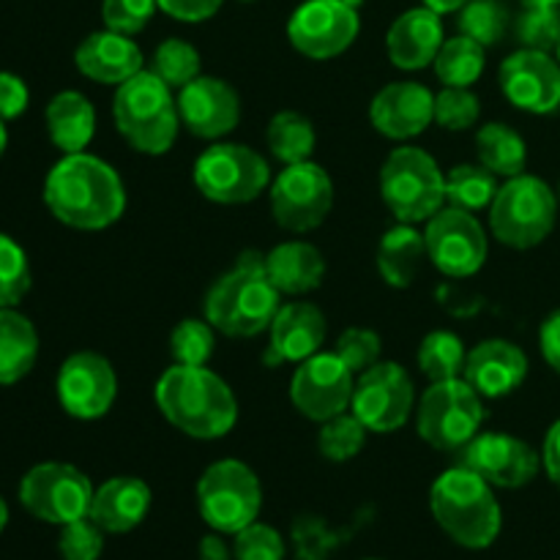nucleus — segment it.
I'll list each match as a JSON object with an SVG mask.
<instances>
[{
	"mask_svg": "<svg viewBox=\"0 0 560 560\" xmlns=\"http://www.w3.org/2000/svg\"><path fill=\"white\" fill-rule=\"evenodd\" d=\"M44 202L58 222L74 230H104L126 211L120 175L91 153H66L47 175Z\"/></svg>",
	"mask_w": 560,
	"mask_h": 560,
	"instance_id": "f257e3e1",
	"label": "nucleus"
},
{
	"mask_svg": "<svg viewBox=\"0 0 560 560\" xmlns=\"http://www.w3.org/2000/svg\"><path fill=\"white\" fill-rule=\"evenodd\" d=\"M156 405L175 430L195 441L224 438L238 421L233 388L208 366H170L156 383Z\"/></svg>",
	"mask_w": 560,
	"mask_h": 560,
	"instance_id": "f03ea898",
	"label": "nucleus"
},
{
	"mask_svg": "<svg viewBox=\"0 0 560 560\" xmlns=\"http://www.w3.org/2000/svg\"><path fill=\"white\" fill-rule=\"evenodd\" d=\"M279 290L268 279L266 255L244 252L206 295V320L233 339H252L268 331L279 312Z\"/></svg>",
	"mask_w": 560,
	"mask_h": 560,
	"instance_id": "7ed1b4c3",
	"label": "nucleus"
},
{
	"mask_svg": "<svg viewBox=\"0 0 560 560\" xmlns=\"http://www.w3.org/2000/svg\"><path fill=\"white\" fill-rule=\"evenodd\" d=\"M430 509L448 539L468 550H485L501 534L503 514L492 485L465 465L438 476L430 490Z\"/></svg>",
	"mask_w": 560,
	"mask_h": 560,
	"instance_id": "20e7f679",
	"label": "nucleus"
},
{
	"mask_svg": "<svg viewBox=\"0 0 560 560\" xmlns=\"http://www.w3.org/2000/svg\"><path fill=\"white\" fill-rule=\"evenodd\" d=\"M113 115L120 137L148 156L167 153L178 137V102L173 98V88L153 71H140L118 85Z\"/></svg>",
	"mask_w": 560,
	"mask_h": 560,
	"instance_id": "39448f33",
	"label": "nucleus"
},
{
	"mask_svg": "<svg viewBox=\"0 0 560 560\" xmlns=\"http://www.w3.org/2000/svg\"><path fill=\"white\" fill-rule=\"evenodd\" d=\"M381 195L399 222H430L446 206V175L424 148H394L381 170Z\"/></svg>",
	"mask_w": 560,
	"mask_h": 560,
	"instance_id": "423d86ee",
	"label": "nucleus"
},
{
	"mask_svg": "<svg viewBox=\"0 0 560 560\" xmlns=\"http://www.w3.org/2000/svg\"><path fill=\"white\" fill-rule=\"evenodd\" d=\"M558 195L536 175H514L498 189L490 206V228L512 249H534L552 233Z\"/></svg>",
	"mask_w": 560,
	"mask_h": 560,
	"instance_id": "0eeeda50",
	"label": "nucleus"
},
{
	"mask_svg": "<svg viewBox=\"0 0 560 560\" xmlns=\"http://www.w3.org/2000/svg\"><path fill=\"white\" fill-rule=\"evenodd\" d=\"M481 394L465 377L432 383L419 402V435L438 452H463L485 424Z\"/></svg>",
	"mask_w": 560,
	"mask_h": 560,
	"instance_id": "6e6552de",
	"label": "nucleus"
},
{
	"mask_svg": "<svg viewBox=\"0 0 560 560\" xmlns=\"http://www.w3.org/2000/svg\"><path fill=\"white\" fill-rule=\"evenodd\" d=\"M197 506L213 530L235 536L260 514V479L241 459H219L197 481Z\"/></svg>",
	"mask_w": 560,
	"mask_h": 560,
	"instance_id": "1a4fd4ad",
	"label": "nucleus"
},
{
	"mask_svg": "<svg viewBox=\"0 0 560 560\" xmlns=\"http://www.w3.org/2000/svg\"><path fill=\"white\" fill-rule=\"evenodd\" d=\"M195 184L211 202L244 206L266 191L271 184V170L255 148L241 142H217L195 162Z\"/></svg>",
	"mask_w": 560,
	"mask_h": 560,
	"instance_id": "9d476101",
	"label": "nucleus"
},
{
	"mask_svg": "<svg viewBox=\"0 0 560 560\" xmlns=\"http://www.w3.org/2000/svg\"><path fill=\"white\" fill-rule=\"evenodd\" d=\"M93 485L80 468L66 463H42L25 474L20 501L36 520L69 525L91 514Z\"/></svg>",
	"mask_w": 560,
	"mask_h": 560,
	"instance_id": "9b49d317",
	"label": "nucleus"
},
{
	"mask_svg": "<svg viewBox=\"0 0 560 560\" xmlns=\"http://www.w3.org/2000/svg\"><path fill=\"white\" fill-rule=\"evenodd\" d=\"M334 206V180L320 164H288L271 186L273 222L290 233L320 228Z\"/></svg>",
	"mask_w": 560,
	"mask_h": 560,
	"instance_id": "f8f14e48",
	"label": "nucleus"
},
{
	"mask_svg": "<svg viewBox=\"0 0 560 560\" xmlns=\"http://www.w3.org/2000/svg\"><path fill=\"white\" fill-rule=\"evenodd\" d=\"M413 399L416 388L405 366L397 361H377L355 381L350 410L359 416L366 430L383 435L408 424Z\"/></svg>",
	"mask_w": 560,
	"mask_h": 560,
	"instance_id": "ddd939ff",
	"label": "nucleus"
},
{
	"mask_svg": "<svg viewBox=\"0 0 560 560\" xmlns=\"http://www.w3.org/2000/svg\"><path fill=\"white\" fill-rule=\"evenodd\" d=\"M427 255L441 273L452 279L474 277L487 260V233L479 219L463 208H441L427 222Z\"/></svg>",
	"mask_w": 560,
	"mask_h": 560,
	"instance_id": "4468645a",
	"label": "nucleus"
},
{
	"mask_svg": "<svg viewBox=\"0 0 560 560\" xmlns=\"http://www.w3.org/2000/svg\"><path fill=\"white\" fill-rule=\"evenodd\" d=\"M359 9L345 0H306L288 22L290 44L312 60H331L355 42Z\"/></svg>",
	"mask_w": 560,
	"mask_h": 560,
	"instance_id": "2eb2a0df",
	"label": "nucleus"
},
{
	"mask_svg": "<svg viewBox=\"0 0 560 560\" xmlns=\"http://www.w3.org/2000/svg\"><path fill=\"white\" fill-rule=\"evenodd\" d=\"M353 372L337 353H315L301 361L290 381V399L312 421L348 413L353 402Z\"/></svg>",
	"mask_w": 560,
	"mask_h": 560,
	"instance_id": "dca6fc26",
	"label": "nucleus"
},
{
	"mask_svg": "<svg viewBox=\"0 0 560 560\" xmlns=\"http://www.w3.org/2000/svg\"><path fill=\"white\" fill-rule=\"evenodd\" d=\"M118 397V377L104 355L82 350L69 355L58 372V399L69 416L96 421L109 413Z\"/></svg>",
	"mask_w": 560,
	"mask_h": 560,
	"instance_id": "f3484780",
	"label": "nucleus"
},
{
	"mask_svg": "<svg viewBox=\"0 0 560 560\" xmlns=\"http://www.w3.org/2000/svg\"><path fill=\"white\" fill-rule=\"evenodd\" d=\"M474 474H479L487 485L501 490H520L530 485L541 468V457L520 438L506 432H487L476 435L463 448V463Z\"/></svg>",
	"mask_w": 560,
	"mask_h": 560,
	"instance_id": "a211bd4d",
	"label": "nucleus"
},
{
	"mask_svg": "<svg viewBox=\"0 0 560 560\" xmlns=\"http://www.w3.org/2000/svg\"><path fill=\"white\" fill-rule=\"evenodd\" d=\"M501 88L523 113H556L560 107V63L550 58V52L523 47L503 60Z\"/></svg>",
	"mask_w": 560,
	"mask_h": 560,
	"instance_id": "6ab92c4d",
	"label": "nucleus"
},
{
	"mask_svg": "<svg viewBox=\"0 0 560 560\" xmlns=\"http://www.w3.org/2000/svg\"><path fill=\"white\" fill-rule=\"evenodd\" d=\"M180 124L200 140H219L230 135L241 120V96L228 80L197 77L178 93Z\"/></svg>",
	"mask_w": 560,
	"mask_h": 560,
	"instance_id": "aec40b11",
	"label": "nucleus"
},
{
	"mask_svg": "<svg viewBox=\"0 0 560 560\" xmlns=\"http://www.w3.org/2000/svg\"><path fill=\"white\" fill-rule=\"evenodd\" d=\"M370 118L388 140H413L435 120V96L419 82H392L372 98Z\"/></svg>",
	"mask_w": 560,
	"mask_h": 560,
	"instance_id": "412c9836",
	"label": "nucleus"
},
{
	"mask_svg": "<svg viewBox=\"0 0 560 560\" xmlns=\"http://www.w3.org/2000/svg\"><path fill=\"white\" fill-rule=\"evenodd\" d=\"M268 334V366L301 364L310 355L320 353V345L326 342V315L310 301H293L279 306Z\"/></svg>",
	"mask_w": 560,
	"mask_h": 560,
	"instance_id": "4be33fe9",
	"label": "nucleus"
},
{
	"mask_svg": "<svg viewBox=\"0 0 560 560\" xmlns=\"http://www.w3.org/2000/svg\"><path fill=\"white\" fill-rule=\"evenodd\" d=\"M463 377L481 397H509L528 377V355L509 339H487L468 353Z\"/></svg>",
	"mask_w": 560,
	"mask_h": 560,
	"instance_id": "5701e85b",
	"label": "nucleus"
},
{
	"mask_svg": "<svg viewBox=\"0 0 560 560\" xmlns=\"http://www.w3.org/2000/svg\"><path fill=\"white\" fill-rule=\"evenodd\" d=\"M443 47V22L441 14L432 9H410L397 16L386 36L388 58L397 69L419 71L435 63Z\"/></svg>",
	"mask_w": 560,
	"mask_h": 560,
	"instance_id": "b1692460",
	"label": "nucleus"
},
{
	"mask_svg": "<svg viewBox=\"0 0 560 560\" xmlns=\"http://www.w3.org/2000/svg\"><path fill=\"white\" fill-rule=\"evenodd\" d=\"M74 63L88 80L102 82V85H124L126 80L142 71V52L129 36L107 27V31L91 33L77 47Z\"/></svg>",
	"mask_w": 560,
	"mask_h": 560,
	"instance_id": "393cba45",
	"label": "nucleus"
},
{
	"mask_svg": "<svg viewBox=\"0 0 560 560\" xmlns=\"http://www.w3.org/2000/svg\"><path fill=\"white\" fill-rule=\"evenodd\" d=\"M151 487L137 476H115L93 492L91 514L88 517L104 534H129L151 512Z\"/></svg>",
	"mask_w": 560,
	"mask_h": 560,
	"instance_id": "a878e982",
	"label": "nucleus"
},
{
	"mask_svg": "<svg viewBox=\"0 0 560 560\" xmlns=\"http://www.w3.org/2000/svg\"><path fill=\"white\" fill-rule=\"evenodd\" d=\"M266 271L279 293L306 295L323 284L326 260L320 249L306 241H284L266 255Z\"/></svg>",
	"mask_w": 560,
	"mask_h": 560,
	"instance_id": "bb28decb",
	"label": "nucleus"
},
{
	"mask_svg": "<svg viewBox=\"0 0 560 560\" xmlns=\"http://www.w3.org/2000/svg\"><path fill=\"white\" fill-rule=\"evenodd\" d=\"M427 238L416 230V224L399 222L397 228L386 230L377 246V271L383 282L392 288L405 290L416 282L421 266L427 260Z\"/></svg>",
	"mask_w": 560,
	"mask_h": 560,
	"instance_id": "cd10ccee",
	"label": "nucleus"
},
{
	"mask_svg": "<svg viewBox=\"0 0 560 560\" xmlns=\"http://www.w3.org/2000/svg\"><path fill=\"white\" fill-rule=\"evenodd\" d=\"M49 140L63 153L85 151L96 131V109L82 93L63 91L47 104Z\"/></svg>",
	"mask_w": 560,
	"mask_h": 560,
	"instance_id": "c85d7f7f",
	"label": "nucleus"
},
{
	"mask_svg": "<svg viewBox=\"0 0 560 560\" xmlns=\"http://www.w3.org/2000/svg\"><path fill=\"white\" fill-rule=\"evenodd\" d=\"M38 355V334L25 315L0 306V386L22 381Z\"/></svg>",
	"mask_w": 560,
	"mask_h": 560,
	"instance_id": "c756f323",
	"label": "nucleus"
},
{
	"mask_svg": "<svg viewBox=\"0 0 560 560\" xmlns=\"http://www.w3.org/2000/svg\"><path fill=\"white\" fill-rule=\"evenodd\" d=\"M476 156L498 178H514L525 173L528 162V148L520 131L506 124H487L476 135Z\"/></svg>",
	"mask_w": 560,
	"mask_h": 560,
	"instance_id": "7c9ffc66",
	"label": "nucleus"
},
{
	"mask_svg": "<svg viewBox=\"0 0 560 560\" xmlns=\"http://www.w3.org/2000/svg\"><path fill=\"white\" fill-rule=\"evenodd\" d=\"M268 148H271L273 159L282 162L284 167L288 164H299V162H310L312 151H315V126L306 115L295 113V109H282L271 118L266 131Z\"/></svg>",
	"mask_w": 560,
	"mask_h": 560,
	"instance_id": "2f4dec72",
	"label": "nucleus"
},
{
	"mask_svg": "<svg viewBox=\"0 0 560 560\" xmlns=\"http://www.w3.org/2000/svg\"><path fill=\"white\" fill-rule=\"evenodd\" d=\"M487 47L474 42L470 36H454L443 42L441 52L435 58V74L448 88H470L485 71Z\"/></svg>",
	"mask_w": 560,
	"mask_h": 560,
	"instance_id": "473e14b6",
	"label": "nucleus"
},
{
	"mask_svg": "<svg viewBox=\"0 0 560 560\" xmlns=\"http://www.w3.org/2000/svg\"><path fill=\"white\" fill-rule=\"evenodd\" d=\"M498 189V175L485 164H459L446 175V202L470 213L490 208Z\"/></svg>",
	"mask_w": 560,
	"mask_h": 560,
	"instance_id": "72a5a7b5",
	"label": "nucleus"
},
{
	"mask_svg": "<svg viewBox=\"0 0 560 560\" xmlns=\"http://www.w3.org/2000/svg\"><path fill=\"white\" fill-rule=\"evenodd\" d=\"M465 345L452 331H430L419 345V366L430 383L457 381L465 372Z\"/></svg>",
	"mask_w": 560,
	"mask_h": 560,
	"instance_id": "f704fd0d",
	"label": "nucleus"
},
{
	"mask_svg": "<svg viewBox=\"0 0 560 560\" xmlns=\"http://www.w3.org/2000/svg\"><path fill=\"white\" fill-rule=\"evenodd\" d=\"M366 427L361 424L359 416L339 413L334 419L323 421L320 432H317V448L331 463H348L355 454H361L366 443Z\"/></svg>",
	"mask_w": 560,
	"mask_h": 560,
	"instance_id": "c9c22d12",
	"label": "nucleus"
},
{
	"mask_svg": "<svg viewBox=\"0 0 560 560\" xmlns=\"http://www.w3.org/2000/svg\"><path fill=\"white\" fill-rule=\"evenodd\" d=\"M151 71L170 88H184L200 77V52L184 38H167L153 52Z\"/></svg>",
	"mask_w": 560,
	"mask_h": 560,
	"instance_id": "e433bc0d",
	"label": "nucleus"
},
{
	"mask_svg": "<svg viewBox=\"0 0 560 560\" xmlns=\"http://www.w3.org/2000/svg\"><path fill=\"white\" fill-rule=\"evenodd\" d=\"M350 528H331L320 517H299L293 523V545L299 560H328L339 545L350 539Z\"/></svg>",
	"mask_w": 560,
	"mask_h": 560,
	"instance_id": "4c0bfd02",
	"label": "nucleus"
},
{
	"mask_svg": "<svg viewBox=\"0 0 560 560\" xmlns=\"http://www.w3.org/2000/svg\"><path fill=\"white\" fill-rule=\"evenodd\" d=\"M459 11H463L459 14V31H463V36H470L481 47H492L506 33L509 11L498 0H468Z\"/></svg>",
	"mask_w": 560,
	"mask_h": 560,
	"instance_id": "58836bf2",
	"label": "nucleus"
},
{
	"mask_svg": "<svg viewBox=\"0 0 560 560\" xmlns=\"http://www.w3.org/2000/svg\"><path fill=\"white\" fill-rule=\"evenodd\" d=\"M217 328L208 320H180L170 337V353L180 366H206L217 348Z\"/></svg>",
	"mask_w": 560,
	"mask_h": 560,
	"instance_id": "ea45409f",
	"label": "nucleus"
},
{
	"mask_svg": "<svg viewBox=\"0 0 560 560\" xmlns=\"http://www.w3.org/2000/svg\"><path fill=\"white\" fill-rule=\"evenodd\" d=\"M31 290V266L16 241L0 233V306H14Z\"/></svg>",
	"mask_w": 560,
	"mask_h": 560,
	"instance_id": "a19ab883",
	"label": "nucleus"
},
{
	"mask_svg": "<svg viewBox=\"0 0 560 560\" xmlns=\"http://www.w3.org/2000/svg\"><path fill=\"white\" fill-rule=\"evenodd\" d=\"M481 102L470 88H448L435 96V120L448 131H465L479 120Z\"/></svg>",
	"mask_w": 560,
	"mask_h": 560,
	"instance_id": "79ce46f5",
	"label": "nucleus"
},
{
	"mask_svg": "<svg viewBox=\"0 0 560 560\" xmlns=\"http://www.w3.org/2000/svg\"><path fill=\"white\" fill-rule=\"evenodd\" d=\"M517 38L525 49L550 52L560 42V11L558 9H525L517 20Z\"/></svg>",
	"mask_w": 560,
	"mask_h": 560,
	"instance_id": "37998d69",
	"label": "nucleus"
},
{
	"mask_svg": "<svg viewBox=\"0 0 560 560\" xmlns=\"http://www.w3.org/2000/svg\"><path fill=\"white\" fill-rule=\"evenodd\" d=\"M334 353L350 366L353 375H361L366 372L370 366H375L381 361L383 353V342L375 331L370 328H348L342 331V337L337 339V350Z\"/></svg>",
	"mask_w": 560,
	"mask_h": 560,
	"instance_id": "c03bdc74",
	"label": "nucleus"
},
{
	"mask_svg": "<svg viewBox=\"0 0 560 560\" xmlns=\"http://www.w3.org/2000/svg\"><path fill=\"white\" fill-rule=\"evenodd\" d=\"M58 550L63 560H98L104 550V530L91 517L74 520L60 530Z\"/></svg>",
	"mask_w": 560,
	"mask_h": 560,
	"instance_id": "a18cd8bd",
	"label": "nucleus"
},
{
	"mask_svg": "<svg viewBox=\"0 0 560 560\" xmlns=\"http://www.w3.org/2000/svg\"><path fill=\"white\" fill-rule=\"evenodd\" d=\"M235 558L238 560H284V541L277 528L266 523H252L235 534Z\"/></svg>",
	"mask_w": 560,
	"mask_h": 560,
	"instance_id": "49530a36",
	"label": "nucleus"
},
{
	"mask_svg": "<svg viewBox=\"0 0 560 560\" xmlns=\"http://www.w3.org/2000/svg\"><path fill=\"white\" fill-rule=\"evenodd\" d=\"M156 5V0H104L102 20L109 31L135 36L151 22Z\"/></svg>",
	"mask_w": 560,
	"mask_h": 560,
	"instance_id": "de8ad7c7",
	"label": "nucleus"
},
{
	"mask_svg": "<svg viewBox=\"0 0 560 560\" xmlns=\"http://www.w3.org/2000/svg\"><path fill=\"white\" fill-rule=\"evenodd\" d=\"M156 3L164 14L175 16L180 22L211 20L222 9V0H156Z\"/></svg>",
	"mask_w": 560,
	"mask_h": 560,
	"instance_id": "09e8293b",
	"label": "nucleus"
},
{
	"mask_svg": "<svg viewBox=\"0 0 560 560\" xmlns=\"http://www.w3.org/2000/svg\"><path fill=\"white\" fill-rule=\"evenodd\" d=\"M27 85L16 74L0 71V118L11 120L25 113Z\"/></svg>",
	"mask_w": 560,
	"mask_h": 560,
	"instance_id": "8fccbe9b",
	"label": "nucleus"
},
{
	"mask_svg": "<svg viewBox=\"0 0 560 560\" xmlns=\"http://www.w3.org/2000/svg\"><path fill=\"white\" fill-rule=\"evenodd\" d=\"M539 348L547 364L560 375V310L552 312V315L541 323Z\"/></svg>",
	"mask_w": 560,
	"mask_h": 560,
	"instance_id": "3c124183",
	"label": "nucleus"
},
{
	"mask_svg": "<svg viewBox=\"0 0 560 560\" xmlns=\"http://www.w3.org/2000/svg\"><path fill=\"white\" fill-rule=\"evenodd\" d=\"M541 459H545V470L547 476H550V481L560 490V421H556V424L550 427V432H547Z\"/></svg>",
	"mask_w": 560,
	"mask_h": 560,
	"instance_id": "603ef678",
	"label": "nucleus"
},
{
	"mask_svg": "<svg viewBox=\"0 0 560 560\" xmlns=\"http://www.w3.org/2000/svg\"><path fill=\"white\" fill-rule=\"evenodd\" d=\"M200 560H233V558H230L228 545H224L217 534H208L206 539L200 541Z\"/></svg>",
	"mask_w": 560,
	"mask_h": 560,
	"instance_id": "864d4df0",
	"label": "nucleus"
},
{
	"mask_svg": "<svg viewBox=\"0 0 560 560\" xmlns=\"http://www.w3.org/2000/svg\"><path fill=\"white\" fill-rule=\"evenodd\" d=\"M468 0H424L427 9L438 11V14H452V11H459Z\"/></svg>",
	"mask_w": 560,
	"mask_h": 560,
	"instance_id": "5fc2aeb1",
	"label": "nucleus"
},
{
	"mask_svg": "<svg viewBox=\"0 0 560 560\" xmlns=\"http://www.w3.org/2000/svg\"><path fill=\"white\" fill-rule=\"evenodd\" d=\"M525 9H558L560 0H523Z\"/></svg>",
	"mask_w": 560,
	"mask_h": 560,
	"instance_id": "6e6d98bb",
	"label": "nucleus"
},
{
	"mask_svg": "<svg viewBox=\"0 0 560 560\" xmlns=\"http://www.w3.org/2000/svg\"><path fill=\"white\" fill-rule=\"evenodd\" d=\"M5 525H9V506H5V501L0 498V534H3Z\"/></svg>",
	"mask_w": 560,
	"mask_h": 560,
	"instance_id": "4d7b16f0",
	"label": "nucleus"
},
{
	"mask_svg": "<svg viewBox=\"0 0 560 560\" xmlns=\"http://www.w3.org/2000/svg\"><path fill=\"white\" fill-rule=\"evenodd\" d=\"M5 145H9V135H5V126H3V118H0V156H3Z\"/></svg>",
	"mask_w": 560,
	"mask_h": 560,
	"instance_id": "13d9d810",
	"label": "nucleus"
},
{
	"mask_svg": "<svg viewBox=\"0 0 560 560\" xmlns=\"http://www.w3.org/2000/svg\"><path fill=\"white\" fill-rule=\"evenodd\" d=\"M345 3H348V5H353V9H359V5H361V0H345Z\"/></svg>",
	"mask_w": 560,
	"mask_h": 560,
	"instance_id": "bf43d9fd",
	"label": "nucleus"
},
{
	"mask_svg": "<svg viewBox=\"0 0 560 560\" xmlns=\"http://www.w3.org/2000/svg\"><path fill=\"white\" fill-rule=\"evenodd\" d=\"M556 52H558V63H560V42H558V47H556Z\"/></svg>",
	"mask_w": 560,
	"mask_h": 560,
	"instance_id": "052dcab7",
	"label": "nucleus"
},
{
	"mask_svg": "<svg viewBox=\"0 0 560 560\" xmlns=\"http://www.w3.org/2000/svg\"><path fill=\"white\" fill-rule=\"evenodd\" d=\"M558 202H560V184H558Z\"/></svg>",
	"mask_w": 560,
	"mask_h": 560,
	"instance_id": "680f3d73",
	"label": "nucleus"
},
{
	"mask_svg": "<svg viewBox=\"0 0 560 560\" xmlns=\"http://www.w3.org/2000/svg\"><path fill=\"white\" fill-rule=\"evenodd\" d=\"M244 3H249V0H244Z\"/></svg>",
	"mask_w": 560,
	"mask_h": 560,
	"instance_id": "e2e57ef3",
	"label": "nucleus"
},
{
	"mask_svg": "<svg viewBox=\"0 0 560 560\" xmlns=\"http://www.w3.org/2000/svg\"><path fill=\"white\" fill-rule=\"evenodd\" d=\"M370 560H377V558H370Z\"/></svg>",
	"mask_w": 560,
	"mask_h": 560,
	"instance_id": "0e129e2a",
	"label": "nucleus"
}]
</instances>
